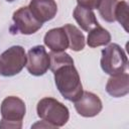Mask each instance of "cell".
Masks as SVG:
<instances>
[{"instance_id": "obj_11", "label": "cell", "mask_w": 129, "mask_h": 129, "mask_svg": "<svg viewBox=\"0 0 129 129\" xmlns=\"http://www.w3.org/2000/svg\"><path fill=\"white\" fill-rule=\"evenodd\" d=\"M106 91L115 98L123 97L129 92V75L125 72L119 75L111 76L106 85Z\"/></svg>"}, {"instance_id": "obj_16", "label": "cell", "mask_w": 129, "mask_h": 129, "mask_svg": "<svg viewBox=\"0 0 129 129\" xmlns=\"http://www.w3.org/2000/svg\"><path fill=\"white\" fill-rule=\"evenodd\" d=\"M48 54L50 57L49 69L51 70L52 73L59 67H62L69 63H74V59L72 58V56L64 51H50V53Z\"/></svg>"}, {"instance_id": "obj_2", "label": "cell", "mask_w": 129, "mask_h": 129, "mask_svg": "<svg viewBox=\"0 0 129 129\" xmlns=\"http://www.w3.org/2000/svg\"><path fill=\"white\" fill-rule=\"evenodd\" d=\"M36 111L39 118L54 127L63 126L70 118L69 109L62 103L50 97L41 99L37 103Z\"/></svg>"}, {"instance_id": "obj_18", "label": "cell", "mask_w": 129, "mask_h": 129, "mask_svg": "<svg viewBox=\"0 0 129 129\" xmlns=\"http://www.w3.org/2000/svg\"><path fill=\"white\" fill-rule=\"evenodd\" d=\"M102 0H77L78 5L87 9H96L99 7Z\"/></svg>"}, {"instance_id": "obj_4", "label": "cell", "mask_w": 129, "mask_h": 129, "mask_svg": "<svg viewBox=\"0 0 129 129\" xmlns=\"http://www.w3.org/2000/svg\"><path fill=\"white\" fill-rule=\"evenodd\" d=\"M128 59L122 47L116 43H111L102 50L101 68L110 75L115 76L125 73L127 70Z\"/></svg>"}, {"instance_id": "obj_19", "label": "cell", "mask_w": 129, "mask_h": 129, "mask_svg": "<svg viewBox=\"0 0 129 129\" xmlns=\"http://www.w3.org/2000/svg\"><path fill=\"white\" fill-rule=\"evenodd\" d=\"M6 1H8V2H12V1H14V0H6Z\"/></svg>"}, {"instance_id": "obj_6", "label": "cell", "mask_w": 129, "mask_h": 129, "mask_svg": "<svg viewBox=\"0 0 129 129\" xmlns=\"http://www.w3.org/2000/svg\"><path fill=\"white\" fill-rule=\"evenodd\" d=\"M13 25L10 26L11 33L32 34L41 28L42 23L38 21L28 7H20L13 13Z\"/></svg>"}, {"instance_id": "obj_13", "label": "cell", "mask_w": 129, "mask_h": 129, "mask_svg": "<svg viewBox=\"0 0 129 129\" xmlns=\"http://www.w3.org/2000/svg\"><path fill=\"white\" fill-rule=\"evenodd\" d=\"M68 38H69V46L74 51H80L85 47V36L80 31L79 28H77L73 24H66L62 26Z\"/></svg>"}, {"instance_id": "obj_9", "label": "cell", "mask_w": 129, "mask_h": 129, "mask_svg": "<svg viewBox=\"0 0 129 129\" xmlns=\"http://www.w3.org/2000/svg\"><path fill=\"white\" fill-rule=\"evenodd\" d=\"M28 8L41 23L54 18L57 12V5L54 0H31Z\"/></svg>"}, {"instance_id": "obj_7", "label": "cell", "mask_w": 129, "mask_h": 129, "mask_svg": "<svg viewBox=\"0 0 129 129\" xmlns=\"http://www.w3.org/2000/svg\"><path fill=\"white\" fill-rule=\"evenodd\" d=\"M50 66V57L44 46L36 45L29 49L27 53L26 69L32 76L44 75Z\"/></svg>"}, {"instance_id": "obj_15", "label": "cell", "mask_w": 129, "mask_h": 129, "mask_svg": "<svg viewBox=\"0 0 129 129\" xmlns=\"http://www.w3.org/2000/svg\"><path fill=\"white\" fill-rule=\"evenodd\" d=\"M118 0H102L99 5V13L102 18L107 22H114L115 19V9Z\"/></svg>"}, {"instance_id": "obj_3", "label": "cell", "mask_w": 129, "mask_h": 129, "mask_svg": "<svg viewBox=\"0 0 129 129\" xmlns=\"http://www.w3.org/2000/svg\"><path fill=\"white\" fill-rule=\"evenodd\" d=\"M0 128H21L22 119L25 115L26 108L24 102L18 97H6L1 104Z\"/></svg>"}, {"instance_id": "obj_17", "label": "cell", "mask_w": 129, "mask_h": 129, "mask_svg": "<svg viewBox=\"0 0 129 129\" xmlns=\"http://www.w3.org/2000/svg\"><path fill=\"white\" fill-rule=\"evenodd\" d=\"M115 19L128 31V4L126 1H118L115 9Z\"/></svg>"}, {"instance_id": "obj_14", "label": "cell", "mask_w": 129, "mask_h": 129, "mask_svg": "<svg viewBox=\"0 0 129 129\" xmlns=\"http://www.w3.org/2000/svg\"><path fill=\"white\" fill-rule=\"evenodd\" d=\"M111 40V34L108 30L98 25L89 31L87 43L90 47H97L101 45H106Z\"/></svg>"}, {"instance_id": "obj_1", "label": "cell", "mask_w": 129, "mask_h": 129, "mask_svg": "<svg viewBox=\"0 0 129 129\" xmlns=\"http://www.w3.org/2000/svg\"><path fill=\"white\" fill-rule=\"evenodd\" d=\"M53 74L56 88L64 99L75 102L82 96L83 86L74 63L59 67Z\"/></svg>"}, {"instance_id": "obj_8", "label": "cell", "mask_w": 129, "mask_h": 129, "mask_svg": "<svg viewBox=\"0 0 129 129\" xmlns=\"http://www.w3.org/2000/svg\"><path fill=\"white\" fill-rule=\"evenodd\" d=\"M74 103L77 112L83 117H94L103 108L100 98L91 92H83L82 96Z\"/></svg>"}, {"instance_id": "obj_5", "label": "cell", "mask_w": 129, "mask_h": 129, "mask_svg": "<svg viewBox=\"0 0 129 129\" xmlns=\"http://www.w3.org/2000/svg\"><path fill=\"white\" fill-rule=\"evenodd\" d=\"M27 56L20 45H14L6 49L0 55V75L12 77L19 74L26 66Z\"/></svg>"}, {"instance_id": "obj_10", "label": "cell", "mask_w": 129, "mask_h": 129, "mask_svg": "<svg viewBox=\"0 0 129 129\" xmlns=\"http://www.w3.org/2000/svg\"><path fill=\"white\" fill-rule=\"evenodd\" d=\"M43 41L51 51H64L69 47V38L63 27L48 30L44 35Z\"/></svg>"}, {"instance_id": "obj_12", "label": "cell", "mask_w": 129, "mask_h": 129, "mask_svg": "<svg viewBox=\"0 0 129 129\" xmlns=\"http://www.w3.org/2000/svg\"><path fill=\"white\" fill-rule=\"evenodd\" d=\"M74 18L80 25V27L85 31H90L96 26L100 25L98 20L96 19L95 13L91 9H87L81 6H77L74 10Z\"/></svg>"}]
</instances>
